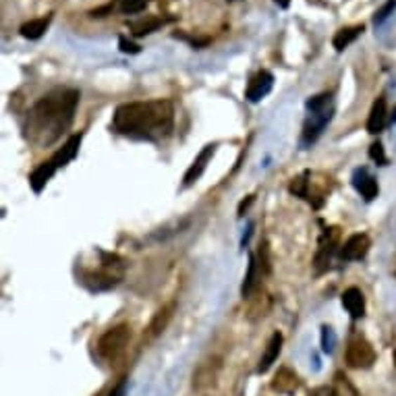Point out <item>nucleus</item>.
<instances>
[{
    "label": "nucleus",
    "mask_w": 396,
    "mask_h": 396,
    "mask_svg": "<svg viewBox=\"0 0 396 396\" xmlns=\"http://www.w3.org/2000/svg\"><path fill=\"white\" fill-rule=\"evenodd\" d=\"M164 25V19H158V17H145V19H137L129 23V29L135 38H143L147 34H154L158 27Z\"/></svg>",
    "instance_id": "nucleus-18"
},
{
    "label": "nucleus",
    "mask_w": 396,
    "mask_h": 396,
    "mask_svg": "<svg viewBox=\"0 0 396 396\" xmlns=\"http://www.w3.org/2000/svg\"><path fill=\"white\" fill-rule=\"evenodd\" d=\"M343 305L351 313L352 319H359L365 315V297L357 286H351L343 293Z\"/></svg>",
    "instance_id": "nucleus-13"
},
{
    "label": "nucleus",
    "mask_w": 396,
    "mask_h": 396,
    "mask_svg": "<svg viewBox=\"0 0 396 396\" xmlns=\"http://www.w3.org/2000/svg\"><path fill=\"white\" fill-rule=\"evenodd\" d=\"M390 121H392V123H396V114H395V112H392V119H390Z\"/></svg>",
    "instance_id": "nucleus-31"
},
{
    "label": "nucleus",
    "mask_w": 396,
    "mask_h": 396,
    "mask_svg": "<svg viewBox=\"0 0 396 396\" xmlns=\"http://www.w3.org/2000/svg\"><path fill=\"white\" fill-rule=\"evenodd\" d=\"M388 125V110H386V98L380 95L374 106H371V112H369V119H367V131L371 135H378V133L384 131V127Z\"/></svg>",
    "instance_id": "nucleus-10"
},
{
    "label": "nucleus",
    "mask_w": 396,
    "mask_h": 396,
    "mask_svg": "<svg viewBox=\"0 0 396 396\" xmlns=\"http://www.w3.org/2000/svg\"><path fill=\"white\" fill-rule=\"evenodd\" d=\"M369 158H371L376 164H380V166H386V164H388V158H386L384 145H382L380 141H376V143L369 145Z\"/></svg>",
    "instance_id": "nucleus-23"
},
{
    "label": "nucleus",
    "mask_w": 396,
    "mask_h": 396,
    "mask_svg": "<svg viewBox=\"0 0 396 396\" xmlns=\"http://www.w3.org/2000/svg\"><path fill=\"white\" fill-rule=\"evenodd\" d=\"M309 396H336V392L330 390V388H317V390H313Z\"/></svg>",
    "instance_id": "nucleus-29"
},
{
    "label": "nucleus",
    "mask_w": 396,
    "mask_h": 396,
    "mask_svg": "<svg viewBox=\"0 0 396 396\" xmlns=\"http://www.w3.org/2000/svg\"><path fill=\"white\" fill-rule=\"evenodd\" d=\"M308 110L309 119L305 123V129H303V141L305 143H313L324 127L330 123L332 119V112H334V104H332V93H319V95H313L311 100H308Z\"/></svg>",
    "instance_id": "nucleus-3"
},
{
    "label": "nucleus",
    "mask_w": 396,
    "mask_h": 396,
    "mask_svg": "<svg viewBox=\"0 0 396 396\" xmlns=\"http://www.w3.org/2000/svg\"><path fill=\"white\" fill-rule=\"evenodd\" d=\"M299 386H301L299 376H297L295 371H291L289 367H282V369L276 374L274 382H272V388L278 390V392H282V395H291V392H295Z\"/></svg>",
    "instance_id": "nucleus-15"
},
{
    "label": "nucleus",
    "mask_w": 396,
    "mask_h": 396,
    "mask_svg": "<svg viewBox=\"0 0 396 396\" xmlns=\"http://www.w3.org/2000/svg\"><path fill=\"white\" fill-rule=\"evenodd\" d=\"M79 98L77 89H56L36 102L25 121L27 139L38 147H50L58 141L75 119Z\"/></svg>",
    "instance_id": "nucleus-1"
},
{
    "label": "nucleus",
    "mask_w": 396,
    "mask_h": 396,
    "mask_svg": "<svg viewBox=\"0 0 396 396\" xmlns=\"http://www.w3.org/2000/svg\"><path fill=\"white\" fill-rule=\"evenodd\" d=\"M352 187L363 195L365 202L376 199V197H378V191H380V189H378V180L369 175L367 169H359V171H355V175H352Z\"/></svg>",
    "instance_id": "nucleus-9"
},
{
    "label": "nucleus",
    "mask_w": 396,
    "mask_h": 396,
    "mask_svg": "<svg viewBox=\"0 0 396 396\" xmlns=\"http://www.w3.org/2000/svg\"><path fill=\"white\" fill-rule=\"evenodd\" d=\"M175 129V106L171 100H147L121 104L112 117V131L145 141H160Z\"/></svg>",
    "instance_id": "nucleus-2"
},
{
    "label": "nucleus",
    "mask_w": 396,
    "mask_h": 396,
    "mask_svg": "<svg viewBox=\"0 0 396 396\" xmlns=\"http://www.w3.org/2000/svg\"><path fill=\"white\" fill-rule=\"evenodd\" d=\"M280 8H289V4H291V0H274Z\"/></svg>",
    "instance_id": "nucleus-30"
},
{
    "label": "nucleus",
    "mask_w": 396,
    "mask_h": 396,
    "mask_svg": "<svg viewBox=\"0 0 396 396\" xmlns=\"http://www.w3.org/2000/svg\"><path fill=\"white\" fill-rule=\"evenodd\" d=\"M260 278H262V268H260V264H258L256 256H249L247 274H245V280H243V289H241V293H243V297H245V299L253 295V291L258 289V282H260Z\"/></svg>",
    "instance_id": "nucleus-17"
},
{
    "label": "nucleus",
    "mask_w": 396,
    "mask_h": 396,
    "mask_svg": "<svg viewBox=\"0 0 396 396\" xmlns=\"http://www.w3.org/2000/svg\"><path fill=\"white\" fill-rule=\"evenodd\" d=\"M334 345H336V334L330 326H324L322 328V349L324 352L334 351Z\"/></svg>",
    "instance_id": "nucleus-24"
},
{
    "label": "nucleus",
    "mask_w": 396,
    "mask_h": 396,
    "mask_svg": "<svg viewBox=\"0 0 396 396\" xmlns=\"http://www.w3.org/2000/svg\"><path fill=\"white\" fill-rule=\"evenodd\" d=\"M363 34V25H352V27H343L341 32H336V36H334V40H332V44L334 48L338 50V52H343L345 48H349V46L359 38Z\"/></svg>",
    "instance_id": "nucleus-21"
},
{
    "label": "nucleus",
    "mask_w": 396,
    "mask_h": 396,
    "mask_svg": "<svg viewBox=\"0 0 396 396\" xmlns=\"http://www.w3.org/2000/svg\"><path fill=\"white\" fill-rule=\"evenodd\" d=\"M119 46H121V52H125V54H137L141 48L137 44H133L131 40H127V38H121L119 40Z\"/></svg>",
    "instance_id": "nucleus-27"
},
{
    "label": "nucleus",
    "mask_w": 396,
    "mask_h": 396,
    "mask_svg": "<svg viewBox=\"0 0 396 396\" xmlns=\"http://www.w3.org/2000/svg\"><path fill=\"white\" fill-rule=\"evenodd\" d=\"M56 171H58V169H56V164H54L52 160L42 162V164H40V166H38V169L32 173V176H29V185H32V189H34L36 193H40L46 185H48V180L54 176Z\"/></svg>",
    "instance_id": "nucleus-16"
},
{
    "label": "nucleus",
    "mask_w": 396,
    "mask_h": 396,
    "mask_svg": "<svg viewBox=\"0 0 396 396\" xmlns=\"http://www.w3.org/2000/svg\"><path fill=\"white\" fill-rule=\"evenodd\" d=\"M173 311H175V303H169L166 308H162L154 315V319H152V324L147 328L150 330V338H154V336H158V334H162L166 330L169 322L173 319Z\"/></svg>",
    "instance_id": "nucleus-19"
},
{
    "label": "nucleus",
    "mask_w": 396,
    "mask_h": 396,
    "mask_svg": "<svg viewBox=\"0 0 396 396\" xmlns=\"http://www.w3.org/2000/svg\"><path fill=\"white\" fill-rule=\"evenodd\" d=\"M125 392H127V380L125 378H121L119 380V384L110 390V395L108 396H125Z\"/></svg>",
    "instance_id": "nucleus-28"
},
{
    "label": "nucleus",
    "mask_w": 396,
    "mask_h": 396,
    "mask_svg": "<svg viewBox=\"0 0 396 396\" xmlns=\"http://www.w3.org/2000/svg\"><path fill=\"white\" fill-rule=\"evenodd\" d=\"M347 363L349 367H355V369H367L376 363V351L374 347L369 345V341L365 338H352L347 347Z\"/></svg>",
    "instance_id": "nucleus-5"
},
{
    "label": "nucleus",
    "mask_w": 396,
    "mask_h": 396,
    "mask_svg": "<svg viewBox=\"0 0 396 396\" xmlns=\"http://www.w3.org/2000/svg\"><path fill=\"white\" fill-rule=\"evenodd\" d=\"M50 21H52V17L32 19V21L23 23L19 32H21V36H23V38H27V40H38V38H42V36L46 34V29H48Z\"/></svg>",
    "instance_id": "nucleus-20"
},
{
    "label": "nucleus",
    "mask_w": 396,
    "mask_h": 396,
    "mask_svg": "<svg viewBox=\"0 0 396 396\" xmlns=\"http://www.w3.org/2000/svg\"><path fill=\"white\" fill-rule=\"evenodd\" d=\"M214 152H216V145L214 143H210V145H206L199 154H197V158L193 160V164L189 166V171L185 173V178H183V185L185 187H189V185H193L199 176L204 175V171H206V166H208V162L212 160V156H214Z\"/></svg>",
    "instance_id": "nucleus-8"
},
{
    "label": "nucleus",
    "mask_w": 396,
    "mask_h": 396,
    "mask_svg": "<svg viewBox=\"0 0 396 396\" xmlns=\"http://www.w3.org/2000/svg\"><path fill=\"white\" fill-rule=\"evenodd\" d=\"M369 245H371V241H369L367 235H363V232L351 235V237L345 241V245L341 247V258H343L345 262L363 260V258L367 256V251H369Z\"/></svg>",
    "instance_id": "nucleus-6"
},
{
    "label": "nucleus",
    "mask_w": 396,
    "mask_h": 396,
    "mask_svg": "<svg viewBox=\"0 0 396 396\" xmlns=\"http://www.w3.org/2000/svg\"><path fill=\"white\" fill-rule=\"evenodd\" d=\"M129 341H131V326L127 324L114 326L106 334H102V338L98 341V355L106 361H114L127 349Z\"/></svg>",
    "instance_id": "nucleus-4"
},
{
    "label": "nucleus",
    "mask_w": 396,
    "mask_h": 396,
    "mask_svg": "<svg viewBox=\"0 0 396 396\" xmlns=\"http://www.w3.org/2000/svg\"><path fill=\"white\" fill-rule=\"evenodd\" d=\"M338 245V228H328L319 241V249H317V256H315V265L317 270L326 268L330 262V256L334 251V247Z\"/></svg>",
    "instance_id": "nucleus-11"
},
{
    "label": "nucleus",
    "mask_w": 396,
    "mask_h": 396,
    "mask_svg": "<svg viewBox=\"0 0 396 396\" xmlns=\"http://www.w3.org/2000/svg\"><path fill=\"white\" fill-rule=\"evenodd\" d=\"M81 137H84L81 133H79V135H71V137H69V141H67V143H65V145H62V147H60V150H58V152L52 156V158H50V160L56 164V169L67 166V164H69V162H71V160L77 156L79 145H81Z\"/></svg>",
    "instance_id": "nucleus-12"
},
{
    "label": "nucleus",
    "mask_w": 396,
    "mask_h": 396,
    "mask_svg": "<svg viewBox=\"0 0 396 396\" xmlns=\"http://www.w3.org/2000/svg\"><path fill=\"white\" fill-rule=\"evenodd\" d=\"M282 343H284L282 334H280V332H274L272 338H270V343H268V347H265V352L262 355V359H260V365H258V371H260V374H265V371L272 367V363H276L278 355L282 351Z\"/></svg>",
    "instance_id": "nucleus-14"
},
{
    "label": "nucleus",
    "mask_w": 396,
    "mask_h": 396,
    "mask_svg": "<svg viewBox=\"0 0 396 396\" xmlns=\"http://www.w3.org/2000/svg\"><path fill=\"white\" fill-rule=\"evenodd\" d=\"M147 4H150V0H121V13L135 15V13H141Z\"/></svg>",
    "instance_id": "nucleus-22"
},
{
    "label": "nucleus",
    "mask_w": 396,
    "mask_h": 396,
    "mask_svg": "<svg viewBox=\"0 0 396 396\" xmlns=\"http://www.w3.org/2000/svg\"><path fill=\"white\" fill-rule=\"evenodd\" d=\"M272 86H274V75L270 71H260L256 77H251L249 86L245 89V98L256 104L270 93Z\"/></svg>",
    "instance_id": "nucleus-7"
},
{
    "label": "nucleus",
    "mask_w": 396,
    "mask_h": 396,
    "mask_svg": "<svg viewBox=\"0 0 396 396\" xmlns=\"http://www.w3.org/2000/svg\"><path fill=\"white\" fill-rule=\"evenodd\" d=\"M395 11H396V0H386V4H384V6H382L378 13H376L374 23H376V25H382V23H384V21H386V19H388V17H390Z\"/></svg>",
    "instance_id": "nucleus-25"
},
{
    "label": "nucleus",
    "mask_w": 396,
    "mask_h": 396,
    "mask_svg": "<svg viewBox=\"0 0 396 396\" xmlns=\"http://www.w3.org/2000/svg\"><path fill=\"white\" fill-rule=\"evenodd\" d=\"M258 256H260V268H262V272L264 274H270V256H268V243H262L260 245V249H258Z\"/></svg>",
    "instance_id": "nucleus-26"
}]
</instances>
